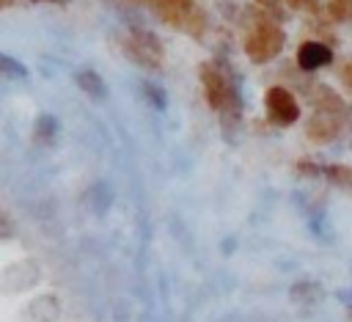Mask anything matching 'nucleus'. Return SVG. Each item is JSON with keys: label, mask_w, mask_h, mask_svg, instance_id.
I'll return each mask as SVG.
<instances>
[{"label": "nucleus", "mask_w": 352, "mask_h": 322, "mask_svg": "<svg viewBox=\"0 0 352 322\" xmlns=\"http://www.w3.org/2000/svg\"><path fill=\"white\" fill-rule=\"evenodd\" d=\"M248 19V33H245V41H242V50L245 55L253 61V63H267L272 58L280 55L283 44H286V33L280 28V22L275 17H270L264 8L258 6H250L245 11H239V19Z\"/></svg>", "instance_id": "nucleus-1"}, {"label": "nucleus", "mask_w": 352, "mask_h": 322, "mask_svg": "<svg viewBox=\"0 0 352 322\" xmlns=\"http://www.w3.org/2000/svg\"><path fill=\"white\" fill-rule=\"evenodd\" d=\"M201 83H204V94L209 107L226 121V127H234L242 118V96L234 80V72L226 69V63H201L198 69Z\"/></svg>", "instance_id": "nucleus-2"}, {"label": "nucleus", "mask_w": 352, "mask_h": 322, "mask_svg": "<svg viewBox=\"0 0 352 322\" xmlns=\"http://www.w3.org/2000/svg\"><path fill=\"white\" fill-rule=\"evenodd\" d=\"M121 50H124V55L132 63H138L143 69H160L162 66V58H165L162 41L151 30H146V28H132L121 39Z\"/></svg>", "instance_id": "nucleus-3"}, {"label": "nucleus", "mask_w": 352, "mask_h": 322, "mask_svg": "<svg viewBox=\"0 0 352 322\" xmlns=\"http://www.w3.org/2000/svg\"><path fill=\"white\" fill-rule=\"evenodd\" d=\"M264 107H267V118L275 127H292L300 118V102L294 99V94L286 85H272L264 94Z\"/></svg>", "instance_id": "nucleus-4"}, {"label": "nucleus", "mask_w": 352, "mask_h": 322, "mask_svg": "<svg viewBox=\"0 0 352 322\" xmlns=\"http://www.w3.org/2000/svg\"><path fill=\"white\" fill-rule=\"evenodd\" d=\"M38 264L36 261H14L0 272V292H25L38 281Z\"/></svg>", "instance_id": "nucleus-5"}, {"label": "nucleus", "mask_w": 352, "mask_h": 322, "mask_svg": "<svg viewBox=\"0 0 352 322\" xmlns=\"http://www.w3.org/2000/svg\"><path fill=\"white\" fill-rule=\"evenodd\" d=\"M341 129H344V116L324 113V110H314L308 124H305V135L314 143H330L341 135Z\"/></svg>", "instance_id": "nucleus-6"}, {"label": "nucleus", "mask_w": 352, "mask_h": 322, "mask_svg": "<svg viewBox=\"0 0 352 322\" xmlns=\"http://www.w3.org/2000/svg\"><path fill=\"white\" fill-rule=\"evenodd\" d=\"M151 8H154V14H157L165 25H170V28H176V30H184L187 19L192 17V11H195L198 6H195V0H154Z\"/></svg>", "instance_id": "nucleus-7"}, {"label": "nucleus", "mask_w": 352, "mask_h": 322, "mask_svg": "<svg viewBox=\"0 0 352 322\" xmlns=\"http://www.w3.org/2000/svg\"><path fill=\"white\" fill-rule=\"evenodd\" d=\"M330 61H333V47L327 41L308 39L297 47V66L302 72H316L322 66H330Z\"/></svg>", "instance_id": "nucleus-8"}, {"label": "nucleus", "mask_w": 352, "mask_h": 322, "mask_svg": "<svg viewBox=\"0 0 352 322\" xmlns=\"http://www.w3.org/2000/svg\"><path fill=\"white\" fill-rule=\"evenodd\" d=\"M302 94L308 96V102L314 105V110L338 113V116H344V113H346L344 99H341L330 85H324V83H311V85H305V88H302Z\"/></svg>", "instance_id": "nucleus-9"}, {"label": "nucleus", "mask_w": 352, "mask_h": 322, "mask_svg": "<svg viewBox=\"0 0 352 322\" xmlns=\"http://www.w3.org/2000/svg\"><path fill=\"white\" fill-rule=\"evenodd\" d=\"M58 316H60V300L55 294H41L30 300L22 311L25 322H58Z\"/></svg>", "instance_id": "nucleus-10"}, {"label": "nucleus", "mask_w": 352, "mask_h": 322, "mask_svg": "<svg viewBox=\"0 0 352 322\" xmlns=\"http://www.w3.org/2000/svg\"><path fill=\"white\" fill-rule=\"evenodd\" d=\"M74 83L88 94V96H94V99H102L107 91H104V80L94 72V69H80L77 74H74Z\"/></svg>", "instance_id": "nucleus-11"}, {"label": "nucleus", "mask_w": 352, "mask_h": 322, "mask_svg": "<svg viewBox=\"0 0 352 322\" xmlns=\"http://www.w3.org/2000/svg\"><path fill=\"white\" fill-rule=\"evenodd\" d=\"M322 176L330 182V184H338V187H352V168L349 165H322Z\"/></svg>", "instance_id": "nucleus-12"}, {"label": "nucleus", "mask_w": 352, "mask_h": 322, "mask_svg": "<svg viewBox=\"0 0 352 322\" xmlns=\"http://www.w3.org/2000/svg\"><path fill=\"white\" fill-rule=\"evenodd\" d=\"M324 14L330 22H346L352 19V0H322Z\"/></svg>", "instance_id": "nucleus-13"}, {"label": "nucleus", "mask_w": 352, "mask_h": 322, "mask_svg": "<svg viewBox=\"0 0 352 322\" xmlns=\"http://www.w3.org/2000/svg\"><path fill=\"white\" fill-rule=\"evenodd\" d=\"M292 300H297V303H319L322 300V289L316 286V283H294L292 286Z\"/></svg>", "instance_id": "nucleus-14"}, {"label": "nucleus", "mask_w": 352, "mask_h": 322, "mask_svg": "<svg viewBox=\"0 0 352 322\" xmlns=\"http://www.w3.org/2000/svg\"><path fill=\"white\" fill-rule=\"evenodd\" d=\"M0 74H3V77H25V74H28V69H25V63H22V61H16V58H11V55L0 52Z\"/></svg>", "instance_id": "nucleus-15"}, {"label": "nucleus", "mask_w": 352, "mask_h": 322, "mask_svg": "<svg viewBox=\"0 0 352 322\" xmlns=\"http://www.w3.org/2000/svg\"><path fill=\"white\" fill-rule=\"evenodd\" d=\"M55 132H58V121L52 116H38L36 118V138L50 140V138H55Z\"/></svg>", "instance_id": "nucleus-16"}, {"label": "nucleus", "mask_w": 352, "mask_h": 322, "mask_svg": "<svg viewBox=\"0 0 352 322\" xmlns=\"http://www.w3.org/2000/svg\"><path fill=\"white\" fill-rule=\"evenodd\" d=\"M283 3H286V8H292V11H308L311 17H319V14L324 11L322 0H283Z\"/></svg>", "instance_id": "nucleus-17"}, {"label": "nucleus", "mask_w": 352, "mask_h": 322, "mask_svg": "<svg viewBox=\"0 0 352 322\" xmlns=\"http://www.w3.org/2000/svg\"><path fill=\"white\" fill-rule=\"evenodd\" d=\"M253 6H258V8H264L270 17H275L278 22H283V17H286V3L283 0H253Z\"/></svg>", "instance_id": "nucleus-18"}, {"label": "nucleus", "mask_w": 352, "mask_h": 322, "mask_svg": "<svg viewBox=\"0 0 352 322\" xmlns=\"http://www.w3.org/2000/svg\"><path fill=\"white\" fill-rule=\"evenodd\" d=\"M297 173L305 176V179H314V176H322V165L314 162V160H300L297 162Z\"/></svg>", "instance_id": "nucleus-19"}, {"label": "nucleus", "mask_w": 352, "mask_h": 322, "mask_svg": "<svg viewBox=\"0 0 352 322\" xmlns=\"http://www.w3.org/2000/svg\"><path fill=\"white\" fill-rule=\"evenodd\" d=\"M143 91H146V96H148V102H151V105H157V107H165V94H162L157 85L146 83V85H143Z\"/></svg>", "instance_id": "nucleus-20"}, {"label": "nucleus", "mask_w": 352, "mask_h": 322, "mask_svg": "<svg viewBox=\"0 0 352 322\" xmlns=\"http://www.w3.org/2000/svg\"><path fill=\"white\" fill-rule=\"evenodd\" d=\"M8 237H14V223L8 220V215H6V212H0V242H3V239H8Z\"/></svg>", "instance_id": "nucleus-21"}, {"label": "nucleus", "mask_w": 352, "mask_h": 322, "mask_svg": "<svg viewBox=\"0 0 352 322\" xmlns=\"http://www.w3.org/2000/svg\"><path fill=\"white\" fill-rule=\"evenodd\" d=\"M338 77H341V83L349 88V94H352V61H346L341 69H338Z\"/></svg>", "instance_id": "nucleus-22"}, {"label": "nucleus", "mask_w": 352, "mask_h": 322, "mask_svg": "<svg viewBox=\"0 0 352 322\" xmlns=\"http://www.w3.org/2000/svg\"><path fill=\"white\" fill-rule=\"evenodd\" d=\"M118 3H132V6H151L154 0H118Z\"/></svg>", "instance_id": "nucleus-23"}, {"label": "nucleus", "mask_w": 352, "mask_h": 322, "mask_svg": "<svg viewBox=\"0 0 352 322\" xmlns=\"http://www.w3.org/2000/svg\"><path fill=\"white\" fill-rule=\"evenodd\" d=\"M33 3H58V6H66L69 0H33Z\"/></svg>", "instance_id": "nucleus-24"}, {"label": "nucleus", "mask_w": 352, "mask_h": 322, "mask_svg": "<svg viewBox=\"0 0 352 322\" xmlns=\"http://www.w3.org/2000/svg\"><path fill=\"white\" fill-rule=\"evenodd\" d=\"M14 3H16V0H0V11L8 8V6H14Z\"/></svg>", "instance_id": "nucleus-25"}, {"label": "nucleus", "mask_w": 352, "mask_h": 322, "mask_svg": "<svg viewBox=\"0 0 352 322\" xmlns=\"http://www.w3.org/2000/svg\"><path fill=\"white\" fill-rule=\"evenodd\" d=\"M349 319H352V308H349Z\"/></svg>", "instance_id": "nucleus-26"}]
</instances>
